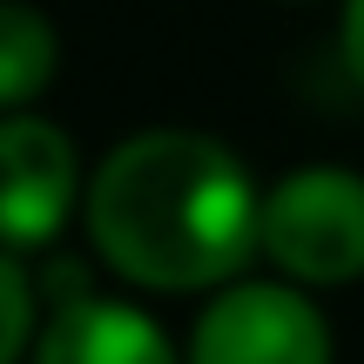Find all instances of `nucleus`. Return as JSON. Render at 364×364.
Returning a JSON list of instances; mask_svg holds the SVG:
<instances>
[{
  "label": "nucleus",
  "instance_id": "39448f33",
  "mask_svg": "<svg viewBox=\"0 0 364 364\" xmlns=\"http://www.w3.org/2000/svg\"><path fill=\"white\" fill-rule=\"evenodd\" d=\"M27 364H182V338L142 297L115 284H88L75 297L41 304Z\"/></svg>",
  "mask_w": 364,
  "mask_h": 364
},
{
  "label": "nucleus",
  "instance_id": "1a4fd4ad",
  "mask_svg": "<svg viewBox=\"0 0 364 364\" xmlns=\"http://www.w3.org/2000/svg\"><path fill=\"white\" fill-rule=\"evenodd\" d=\"M277 7H317V0H277Z\"/></svg>",
  "mask_w": 364,
  "mask_h": 364
},
{
  "label": "nucleus",
  "instance_id": "423d86ee",
  "mask_svg": "<svg viewBox=\"0 0 364 364\" xmlns=\"http://www.w3.org/2000/svg\"><path fill=\"white\" fill-rule=\"evenodd\" d=\"M61 81V27L34 0H0V115H27Z\"/></svg>",
  "mask_w": 364,
  "mask_h": 364
},
{
  "label": "nucleus",
  "instance_id": "0eeeda50",
  "mask_svg": "<svg viewBox=\"0 0 364 364\" xmlns=\"http://www.w3.org/2000/svg\"><path fill=\"white\" fill-rule=\"evenodd\" d=\"M34 331H41V284H34V263L0 250V364H27Z\"/></svg>",
  "mask_w": 364,
  "mask_h": 364
},
{
  "label": "nucleus",
  "instance_id": "f03ea898",
  "mask_svg": "<svg viewBox=\"0 0 364 364\" xmlns=\"http://www.w3.org/2000/svg\"><path fill=\"white\" fill-rule=\"evenodd\" d=\"M257 270L284 277L311 297L364 284V169L297 162L277 182H263Z\"/></svg>",
  "mask_w": 364,
  "mask_h": 364
},
{
  "label": "nucleus",
  "instance_id": "7ed1b4c3",
  "mask_svg": "<svg viewBox=\"0 0 364 364\" xmlns=\"http://www.w3.org/2000/svg\"><path fill=\"white\" fill-rule=\"evenodd\" d=\"M182 364H338V331L324 317V297L250 270L196 304Z\"/></svg>",
  "mask_w": 364,
  "mask_h": 364
},
{
  "label": "nucleus",
  "instance_id": "f257e3e1",
  "mask_svg": "<svg viewBox=\"0 0 364 364\" xmlns=\"http://www.w3.org/2000/svg\"><path fill=\"white\" fill-rule=\"evenodd\" d=\"M263 182L236 142L189 122H149L88 162V263L129 297H196L257 270Z\"/></svg>",
  "mask_w": 364,
  "mask_h": 364
},
{
  "label": "nucleus",
  "instance_id": "20e7f679",
  "mask_svg": "<svg viewBox=\"0 0 364 364\" xmlns=\"http://www.w3.org/2000/svg\"><path fill=\"white\" fill-rule=\"evenodd\" d=\"M88 196V156L48 115H0V250L7 257H54L61 236L81 223Z\"/></svg>",
  "mask_w": 364,
  "mask_h": 364
},
{
  "label": "nucleus",
  "instance_id": "6e6552de",
  "mask_svg": "<svg viewBox=\"0 0 364 364\" xmlns=\"http://www.w3.org/2000/svg\"><path fill=\"white\" fill-rule=\"evenodd\" d=\"M338 68L364 95V0H338Z\"/></svg>",
  "mask_w": 364,
  "mask_h": 364
}]
</instances>
